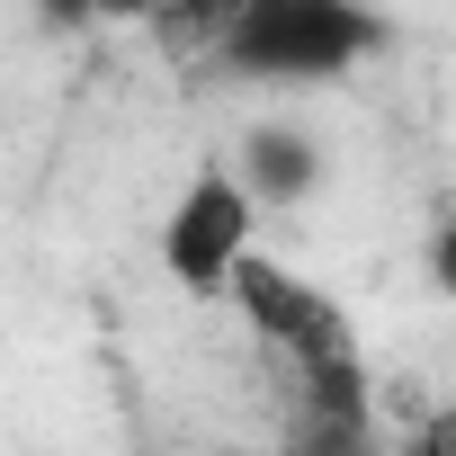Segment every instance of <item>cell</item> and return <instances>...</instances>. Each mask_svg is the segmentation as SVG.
Segmentation results:
<instances>
[{
	"label": "cell",
	"mask_w": 456,
	"mask_h": 456,
	"mask_svg": "<svg viewBox=\"0 0 456 456\" xmlns=\"http://www.w3.org/2000/svg\"><path fill=\"white\" fill-rule=\"evenodd\" d=\"M242 260H260V206L233 179V161H197L188 188L161 215V269H170L179 296L215 305V296H233Z\"/></svg>",
	"instance_id": "obj_1"
},
{
	"label": "cell",
	"mask_w": 456,
	"mask_h": 456,
	"mask_svg": "<svg viewBox=\"0 0 456 456\" xmlns=\"http://www.w3.org/2000/svg\"><path fill=\"white\" fill-rule=\"evenodd\" d=\"M367 45H376V19L340 10V0H260L233 19V63L260 81H322V72H349Z\"/></svg>",
	"instance_id": "obj_2"
},
{
	"label": "cell",
	"mask_w": 456,
	"mask_h": 456,
	"mask_svg": "<svg viewBox=\"0 0 456 456\" xmlns=\"http://www.w3.org/2000/svg\"><path fill=\"white\" fill-rule=\"evenodd\" d=\"M420 456H447V438H438V429H429V447H420Z\"/></svg>",
	"instance_id": "obj_3"
}]
</instances>
